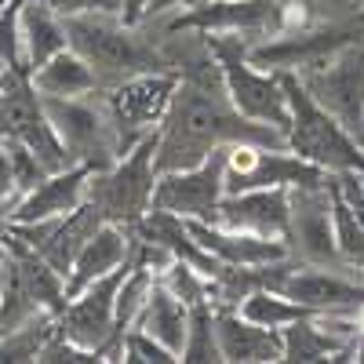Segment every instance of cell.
Listing matches in <instances>:
<instances>
[{
	"instance_id": "4fadbf2b",
	"label": "cell",
	"mask_w": 364,
	"mask_h": 364,
	"mask_svg": "<svg viewBox=\"0 0 364 364\" xmlns=\"http://www.w3.org/2000/svg\"><path fill=\"white\" fill-rule=\"evenodd\" d=\"M288 186H266V190H240V193H223L215 223L226 230H245L259 237H277L288 240Z\"/></svg>"
},
{
	"instance_id": "ffe728a7",
	"label": "cell",
	"mask_w": 364,
	"mask_h": 364,
	"mask_svg": "<svg viewBox=\"0 0 364 364\" xmlns=\"http://www.w3.org/2000/svg\"><path fill=\"white\" fill-rule=\"evenodd\" d=\"M29 84L37 87V95L44 99H80L99 91V77L73 48H63L58 55H51L48 63H41L29 73Z\"/></svg>"
},
{
	"instance_id": "2e32d148",
	"label": "cell",
	"mask_w": 364,
	"mask_h": 364,
	"mask_svg": "<svg viewBox=\"0 0 364 364\" xmlns=\"http://www.w3.org/2000/svg\"><path fill=\"white\" fill-rule=\"evenodd\" d=\"M87 178L91 171L84 164H70L63 171L44 175L26 197L15 200L11 223H41V219H58L66 211L80 208L87 200Z\"/></svg>"
},
{
	"instance_id": "e0dca14e",
	"label": "cell",
	"mask_w": 364,
	"mask_h": 364,
	"mask_svg": "<svg viewBox=\"0 0 364 364\" xmlns=\"http://www.w3.org/2000/svg\"><path fill=\"white\" fill-rule=\"evenodd\" d=\"M211 306H215V302H211ZM215 339H219V357L233 360V364L284 360L281 331L240 317L237 306H215Z\"/></svg>"
},
{
	"instance_id": "30bf717a",
	"label": "cell",
	"mask_w": 364,
	"mask_h": 364,
	"mask_svg": "<svg viewBox=\"0 0 364 364\" xmlns=\"http://www.w3.org/2000/svg\"><path fill=\"white\" fill-rule=\"evenodd\" d=\"M128 273V262L106 273V277L84 284L66 299L63 314L55 317V328L66 339H73L84 350L102 353V360H113V336H117V288Z\"/></svg>"
},
{
	"instance_id": "8992f818",
	"label": "cell",
	"mask_w": 364,
	"mask_h": 364,
	"mask_svg": "<svg viewBox=\"0 0 364 364\" xmlns=\"http://www.w3.org/2000/svg\"><path fill=\"white\" fill-rule=\"evenodd\" d=\"M44 113L58 142L66 146L70 164H84L87 171H106L117 157H124V146H120L113 113L102 99V87L80 99H44Z\"/></svg>"
},
{
	"instance_id": "9a60e30c",
	"label": "cell",
	"mask_w": 364,
	"mask_h": 364,
	"mask_svg": "<svg viewBox=\"0 0 364 364\" xmlns=\"http://www.w3.org/2000/svg\"><path fill=\"white\" fill-rule=\"evenodd\" d=\"M182 223H186V230L197 237V245L211 259H219L223 266H269V262L291 259L288 240H277V237L226 230V226L208 223V219H182Z\"/></svg>"
},
{
	"instance_id": "6da1fadb",
	"label": "cell",
	"mask_w": 364,
	"mask_h": 364,
	"mask_svg": "<svg viewBox=\"0 0 364 364\" xmlns=\"http://www.w3.org/2000/svg\"><path fill=\"white\" fill-rule=\"evenodd\" d=\"M233 142H259V146H288V135L281 128L259 124L237 113L226 87L223 73L211 58L208 44L197 63L182 66L171 106L157 128V175L164 171H182L208 161L215 149L233 146Z\"/></svg>"
},
{
	"instance_id": "8fae6325",
	"label": "cell",
	"mask_w": 364,
	"mask_h": 364,
	"mask_svg": "<svg viewBox=\"0 0 364 364\" xmlns=\"http://www.w3.org/2000/svg\"><path fill=\"white\" fill-rule=\"evenodd\" d=\"M0 135L26 142L48 171L70 168V154H66V146L58 142L51 120L44 113V99L37 95V87L29 84V77H15L4 91V99H0Z\"/></svg>"
},
{
	"instance_id": "277c9868",
	"label": "cell",
	"mask_w": 364,
	"mask_h": 364,
	"mask_svg": "<svg viewBox=\"0 0 364 364\" xmlns=\"http://www.w3.org/2000/svg\"><path fill=\"white\" fill-rule=\"evenodd\" d=\"M215 66L223 73V87L233 102L237 113H245L248 120H259V124L281 128L288 132L291 124V106L284 95L281 73H262L255 70V63L248 58V37L240 33H200Z\"/></svg>"
},
{
	"instance_id": "5b68a950",
	"label": "cell",
	"mask_w": 364,
	"mask_h": 364,
	"mask_svg": "<svg viewBox=\"0 0 364 364\" xmlns=\"http://www.w3.org/2000/svg\"><path fill=\"white\" fill-rule=\"evenodd\" d=\"M157 132L135 142L124 157H117L106 171H91L87 178V204L106 223H117L132 230L149 208H154V186H157Z\"/></svg>"
},
{
	"instance_id": "52a82bcc",
	"label": "cell",
	"mask_w": 364,
	"mask_h": 364,
	"mask_svg": "<svg viewBox=\"0 0 364 364\" xmlns=\"http://www.w3.org/2000/svg\"><path fill=\"white\" fill-rule=\"evenodd\" d=\"M291 73L310 91V99L364 146V48L343 44Z\"/></svg>"
},
{
	"instance_id": "1f68e13d",
	"label": "cell",
	"mask_w": 364,
	"mask_h": 364,
	"mask_svg": "<svg viewBox=\"0 0 364 364\" xmlns=\"http://www.w3.org/2000/svg\"><path fill=\"white\" fill-rule=\"evenodd\" d=\"M0 197L15 204V193H11V168H8V154H4V142H0Z\"/></svg>"
},
{
	"instance_id": "7c38bea8",
	"label": "cell",
	"mask_w": 364,
	"mask_h": 364,
	"mask_svg": "<svg viewBox=\"0 0 364 364\" xmlns=\"http://www.w3.org/2000/svg\"><path fill=\"white\" fill-rule=\"evenodd\" d=\"M223 175H226V146L215 149L208 161H200L193 168L157 175L154 208L171 211V215H178V219H208V223H215L219 200L226 193Z\"/></svg>"
},
{
	"instance_id": "5bb4252c",
	"label": "cell",
	"mask_w": 364,
	"mask_h": 364,
	"mask_svg": "<svg viewBox=\"0 0 364 364\" xmlns=\"http://www.w3.org/2000/svg\"><path fill=\"white\" fill-rule=\"evenodd\" d=\"M281 8L273 0H204L182 11L168 26L175 33L182 29H200V33H266L277 26Z\"/></svg>"
},
{
	"instance_id": "7a4b0ae2",
	"label": "cell",
	"mask_w": 364,
	"mask_h": 364,
	"mask_svg": "<svg viewBox=\"0 0 364 364\" xmlns=\"http://www.w3.org/2000/svg\"><path fill=\"white\" fill-rule=\"evenodd\" d=\"M139 29L142 26H128L120 15H77L66 18V41L95 70L99 87H113L135 73H175L168 55H161Z\"/></svg>"
},
{
	"instance_id": "cb8c5ba5",
	"label": "cell",
	"mask_w": 364,
	"mask_h": 364,
	"mask_svg": "<svg viewBox=\"0 0 364 364\" xmlns=\"http://www.w3.org/2000/svg\"><path fill=\"white\" fill-rule=\"evenodd\" d=\"M331 219H336V248L350 269H360L364 277V230L353 215V208L339 193V186H331Z\"/></svg>"
},
{
	"instance_id": "7402d4cb",
	"label": "cell",
	"mask_w": 364,
	"mask_h": 364,
	"mask_svg": "<svg viewBox=\"0 0 364 364\" xmlns=\"http://www.w3.org/2000/svg\"><path fill=\"white\" fill-rule=\"evenodd\" d=\"M237 314L248 317V321H255V324H262V328H273V331H281V328H288V324H295V321H302V317H314V310L299 306V302H291L288 295L273 291V288H255V291H248L245 299L237 302Z\"/></svg>"
},
{
	"instance_id": "603a6c76",
	"label": "cell",
	"mask_w": 364,
	"mask_h": 364,
	"mask_svg": "<svg viewBox=\"0 0 364 364\" xmlns=\"http://www.w3.org/2000/svg\"><path fill=\"white\" fill-rule=\"evenodd\" d=\"M51 331H55V314H37L33 321L0 331V364L37 360L41 357V346L48 343Z\"/></svg>"
},
{
	"instance_id": "d6986e66",
	"label": "cell",
	"mask_w": 364,
	"mask_h": 364,
	"mask_svg": "<svg viewBox=\"0 0 364 364\" xmlns=\"http://www.w3.org/2000/svg\"><path fill=\"white\" fill-rule=\"evenodd\" d=\"M22 55H26V70L33 73L41 63H48L51 55L70 48L66 41V18L55 8H48L44 0H22Z\"/></svg>"
},
{
	"instance_id": "ba28073f",
	"label": "cell",
	"mask_w": 364,
	"mask_h": 364,
	"mask_svg": "<svg viewBox=\"0 0 364 364\" xmlns=\"http://www.w3.org/2000/svg\"><path fill=\"white\" fill-rule=\"evenodd\" d=\"M175 84H178V73L161 70V73H135L113 87H102V99L113 113L124 154L161 128V120L171 106V95H175Z\"/></svg>"
},
{
	"instance_id": "836d02e7",
	"label": "cell",
	"mask_w": 364,
	"mask_h": 364,
	"mask_svg": "<svg viewBox=\"0 0 364 364\" xmlns=\"http://www.w3.org/2000/svg\"><path fill=\"white\" fill-rule=\"evenodd\" d=\"M353 321H357V331H360V336H364V302H360V306L353 310Z\"/></svg>"
},
{
	"instance_id": "484cf974",
	"label": "cell",
	"mask_w": 364,
	"mask_h": 364,
	"mask_svg": "<svg viewBox=\"0 0 364 364\" xmlns=\"http://www.w3.org/2000/svg\"><path fill=\"white\" fill-rule=\"evenodd\" d=\"M0 142H4L8 168H11V193H15V200H18V197H26L29 190H33L44 175H51V171L37 161V154H33V149H29L26 142L8 139V135H0ZM11 208H15V204H11Z\"/></svg>"
},
{
	"instance_id": "4dcf8cb0",
	"label": "cell",
	"mask_w": 364,
	"mask_h": 364,
	"mask_svg": "<svg viewBox=\"0 0 364 364\" xmlns=\"http://www.w3.org/2000/svg\"><path fill=\"white\" fill-rule=\"evenodd\" d=\"M339 193L346 197V204L353 208V215H357V223H360V230H364V175L343 171V175H339Z\"/></svg>"
},
{
	"instance_id": "9c48e42d",
	"label": "cell",
	"mask_w": 364,
	"mask_h": 364,
	"mask_svg": "<svg viewBox=\"0 0 364 364\" xmlns=\"http://www.w3.org/2000/svg\"><path fill=\"white\" fill-rule=\"evenodd\" d=\"M288 252L299 255L306 266H328L350 273L336 248V219H331V186L317 182V186H291L288 190Z\"/></svg>"
},
{
	"instance_id": "3957f363",
	"label": "cell",
	"mask_w": 364,
	"mask_h": 364,
	"mask_svg": "<svg viewBox=\"0 0 364 364\" xmlns=\"http://www.w3.org/2000/svg\"><path fill=\"white\" fill-rule=\"evenodd\" d=\"M281 84H284V95L291 106V124L284 132L291 154L324 168L328 175H343V171L364 175V146L328 109H321L310 99V91L299 84L291 70H281Z\"/></svg>"
},
{
	"instance_id": "d4e9b609",
	"label": "cell",
	"mask_w": 364,
	"mask_h": 364,
	"mask_svg": "<svg viewBox=\"0 0 364 364\" xmlns=\"http://www.w3.org/2000/svg\"><path fill=\"white\" fill-rule=\"evenodd\" d=\"M182 360H223L219 339H215V306H211V299H200L190 306V331H186V346H182Z\"/></svg>"
},
{
	"instance_id": "44dd1931",
	"label": "cell",
	"mask_w": 364,
	"mask_h": 364,
	"mask_svg": "<svg viewBox=\"0 0 364 364\" xmlns=\"http://www.w3.org/2000/svg\"><path fill=\"white\" fill-rule=\"evenodd\" d=\"M132 328H142L146 336H154L157 343H164L171 353H178L182 360V346H186V331H190V306L182 302L171 288H164L161 281L149 291L142 314L135 317Z\"/></svg>"
},
{
	"instance_id": "d6a6232c",
	"label": "cell",
	"mask_w": 364,
	"mask_h": 364,
	"mask_svg": "<svg viewBox=\"0 0 364 364\" xmlns=\"http://www.w3.org/2000/svg\"><path fill=\"white\" fill-rule=\"evenodd\" d=\"M193 8V4H204V0H161V4H157V11H164V8Z\"/></svg>"
},
{
	"instance_id": "f1b7e54d",
	"label": "cell",
	"mask_w": 364,
	"mask_h": 364,
	"mask_svg": "<svg viewBox=\"0 0 364 364\" xmlns=\"http://www.w3.org/2000/svg\"><path fill=\"white\" fill-rule=\"evenodd\" d=\"M41 364H91V360H102V353H95V350H84V346H77L73 339H66L63 331H51L48 336V343L41 346V357H37Z\"/></svg>"
},
{
	"instance_id": "83f0119b",
	"label": "cell",
	"mask_w": 364,
	"mask_h": 364,
	"mask_svg": "<svg viewBox=\"0 0 364 364\" xmlns=\"http://www.w3.org/2000/svg\"><path fill=\"white\" fill-rule=\"evenodd\" d=\"M117 360H142V364H175L178 353H171L164 343H157L154 336H146L142 328H128L120 336L117 346Z\"/></svg>"
},
{
	"instance_id": "f546056e",
	"label": "cell",
	"mask_w": 364,
	"mask_h": 364,
	"mask_svg": "<svg viewBox=\"0 0 364 364\" xmlns=\"http://www.w3.org/2000/svg\"><path fill=\"white\" fill-rule=\"evenodd\" d=\"M48 8H55L63 18H77V15H120L124 0H44Z\"/></svg>"
},
{
	"instance_id": "4316f807",
	"label": "cell",
	"mask_w": 364,
	"mask_h": 364,
	"mask_svg": "<svg viewBox=\"0 0 364 364\" xmlns=\"http://www.w3.org/2000/svg\"><path fill=\"white\" fill-rule=\"evenodd\" d=\"M18 15H22V0H8L0 8V70H15V73H26V55H22V26H18Z\"/></svg>"
},
{
	"instance_id": "ac0fdd59",
	"label": "cell",
	"mask_w": 364,
	"mask_h": 364,
	"mask_svg": "<svg viewBox=\"0 0 364 364\" xmlns=\"http://www.w3.org/2000/svg\"><path fill=\"white\" fill-rule=\"evenodd\" d=\"M128 252H132V233L124 226H117V223H102L95 233L87 237V245L77 252V259L70 266V277H66V291L73 295L84 284L120 269L128 262Z\"/></svg>"
}]
</instances>
